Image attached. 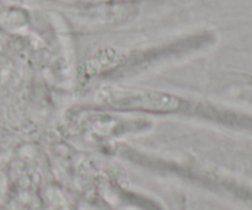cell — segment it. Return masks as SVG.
<instances>
[{"label": "cell", "mask_w": 252, "mask_h": 210, "mask_svg": "<svg viewBox=\"0 0 252 210\" xmlns=\"http://www.w3.org/2000/svg\"><path fill=\"white\" fill-rule=\"evenodd\" d=\"M96 101L107 107L147 112H175L181 107V100L166 92L137 89L103 88L96 93Z\"/></svg>", "instance_id": "6da1fadb"}]
</instances>
